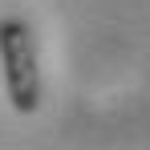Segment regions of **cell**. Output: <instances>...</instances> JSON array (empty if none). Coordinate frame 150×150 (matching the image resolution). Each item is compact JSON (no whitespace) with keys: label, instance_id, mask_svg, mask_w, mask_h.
Listing matches in <instances>:
<instances>
[{"label":"cell","instance_id":"obj_1","mask_svg":"<svg viewBox=\"0 0 150 150\" xmlns=\"http://www.w3.org/2000/svg\"><path fill=\"white\" fill-rule=\"evenodd\" d=\"M0 81L8 105L16 114H37L45 101V77H41V53L37 37L25 16H4L0 21Z\"/></svg>","mask_w":150,"mask_h":150}]
</instances>
